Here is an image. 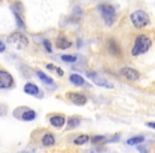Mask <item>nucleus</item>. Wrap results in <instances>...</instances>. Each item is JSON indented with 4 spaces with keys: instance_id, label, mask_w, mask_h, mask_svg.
<instances>
[{
    "instance_id": "obj_9",
    "label": "nucleus",
    "mask_w": 155,
    "mask_h": 153,
    "mask_svg": "<svg viewBox=\"0 0 155 153\" xmlns=\"http://www.w3.org/2000/svg\"><path fill=\"white\" fill-rule=\"evenodd\" d=\"M66 98L77 105H85L87 103L86 96H84L82 93H78V91H68L66 94Z\"/></svg>"
},
{
    "instance_id": "obj_27",
    "label": "nucleus",
    "mask_w": 155,
    "mask_h": 153,
    "mask_svg": "<svg viewBox=\"0 0 155 153\" xmlns=\"http://www.w3.org/2000/svg\"><path fill=\"white\" fill-rule=\"evenodd\" d=\"M46 68H47L48 70H55L56 67L54 66L53 64H47V65H46Z\"/></svg>"
},
{
    "instance_id": "obj_19",
    "label": "nucleus",
    "mask_w": 155,
    "mask_h": 153,
    "mask_svg": "<svg viewBox=\"0 0 155 153\" xmlns=\"http://www.w3.org/2000/svg\"><path fill=\"white\" fill-rule=\"evenodd\" d=\"M80 118L77 116H72V117H69L68 121H67V128L68 130H73L78 127V125H80Z\"/></svg>"
},
{
    "instance_id": "obj_14",
    "label": "nucleus",
    "mask_w": 155,
    "mask_h": 153,
    "mask_svg": "<svg viewBox=\"0 0 155 153\" xmlns=\"http://www.w3.org/2000/svg\"><path fill=\"white\" fill-rule=\"evenodd\" d=\"M41 141L44 147H52L55 144V136H54V134L47 132V133H45L41 136Z\"/></svg>"
},
{
    "instance_id": "obj_22",
    "label": "nucleus",
    "mask_w": 155,
    "mask_h": 153,
    "mask_svg": "<svg viewBox=\"0 0 155 153\" xmlns=\"http://www.w3.org/2000/svg\"><path fill=\"white\" fill-rule=\"evenodd\" d=\"M43 46H44V48H45L46 51H47L48 53H51V52H52V43L49 41V39H44V41H43Z\"/></svg>"
},
{
    "instance_id": "obj_11",
    "label": "nucleus",
    "mask_w": 155,
    "mask_h": 153,
    "mask_svg": "<svg viewBox=\"0 0 155 153\" xmlns=\"http://www.w3.org/2000/svg\"><path fill=\"white\" fill-rule=\"evenodd\" d=\"M54 45H55V47L58 48V49H60V50H66V49H68V48H70L71 46H72V43H71V42L69 41V39L67 38L66 36H64V35L60 34L55 38Z\"/></svg>"
},
{
    "instance_id": "obj_26",
    "label": "nucleus",
    "mask_w": 155,
    "mask_h": 153,
    "mask_svg": "<svg viewBox=\"0 0 155 153\" xmlns=\"http://www.w3.org/2000/svg\"><path fill=\"white\" fill-rule=\"evenodd\" d=\"M5 44L3 43L2 41H0V53H2V52L5 51Z\"/></svg>"
},
{
    "instance_id": "obj_1",
    "label": "nucleus",
    "mask_w": 155,
    "mask_h": 153,
    "mask_svg": "<svg viewBox=\"0 0 155 153\" xmlns=\"http://www.w3.org/2000/svg\"><path fill=\"white\" fill-rule=\"evenodd\" d=\"M151 47H152V39L147 34H139L136 36L135 41H134L131 54L133 56H139L148 52Z\"/></svg>"
},
{
    "instance_id": "obj_15",
    "label": "nucleus",
    "mask_w": 155,
    "mask_h": 153,
    "mask_svg": "<svg viewBox=\"0 0 155 153\" xmlns=\"http://www.w3.org/2000/svg\"><path fill=\"white\" fill-rule=\"evenodd\" d=\"M69 81L72 83L74 86H83L85 85V80L81 75H78V73H71L69 75Z\"/></svg>"
},
{
    "instance_id": "obj_10",
    "label": "nucleus",
    "mask_w": 155,
    "mask_h": 153,
    "mask_svg": "<svg viewBox=\"0 0 155 153\" xmlns=\"http://www.w3.org/2000/svg\"><path fill=\"white\" fill-rule=\"evenodd\" d=\"M106 47H107V51L110 52L113 56L119 58V56H121V54H122V49H121L120 45H119L118 42L115 41L114 38L108 39Z\"/></svg>"
},
{
    "instance_id": "obj_25",
    "label": "nucleus",
    "mask_w": 155,
    "mask_h": 153,
    "mask_svg": "<svg viewBox=\"0 0 155 153\" xmlns=\"http://www.w3.org/2000/svg\"><path fill=\"white\" fill-rule=\"evenodd\" d=\"M55 71H56V73H58V75H60V77H63V75H64V70H63V69L61 68V67H56Z\"/></svg>"
},
{
    "instance_id": "obj_21",
    "label": "nucleus",
    "mask_w": 155,
    "mask_h": 153,
    "mask_svg": "<svg viewBox=\"0 0 155 153\" xmlns=\"http://www.w3.org/2000/svg\"><path fill=\"white\" fill-rule=\"evenodd\" d=\"M61 60L63 61V62L65 63H75L78 60L77 55H72V54H63L62 56H61Z\"/></svg>"
},
{
    "instance_id": "obj_2",
    "label": "nucleus",
    "mask_w": 155,
    "mask_h": 153,
    "mask_svg": "<svg viewBox=\"0 0 155 153\" xmlns=\"http://www.w3.org/2000/svg\"><path fill=\"white\" fill-rule=\"evenodd\" d=\"M130 20L136 29H144L150 25V17L143 10H136L130 14Z\"/></svg>"
},
{
    "instance_id": "obj_16",
    "label": "nucleus",
    "mask_w": 155,
    "mask_h": 153,
    "mask_svg": "<svg viewBox=\"0 0 155 153\" xmlns=\"http://www.w3.org/2000/svg\"><path fill=\"white\" fill-rule=\"evenodd\" d=\"M36 75H37V77H38L39 80H41L43 83H45V84H47V85H53L54 84L53 79H52L51 77H49L48 75H46L45 72H43V71L37 70Z\"/></svg>"
},
{
    "instance_id": "obj_13",
    "label": "nucleus",
    "mask_w": 155,
    "mask_h": 153,
    "mask_svg": "<svg viewBox=\"0 0 155 153\" xmlns=\"http://www.w3.org/2000/svg\"><path fill=\"white\" fill-rule=\"evenodd\" d=\"M24 91L27 95L34 96V97H37L41 94L39 87L36 84H34V83H26L24 86Z\"/></svg>"
},
{
    "instance_id": "obj_24",
    "label": "nucleus",
    "mask_w": 155,
    "mask_h": 153,
    "mask_svg": "<svg viewBox=\"0 0 155 153\" xmlns=\"http://www.w3.org/2000/svg\"><path fill=\"white\" fill-rule=\"evenodd\" d=\"M137 150L139 151V153H149L148 149L146 148V146H141V145H138Z\"/></svg>"
},
{
    "instance_id": "obj_29",
    "label": "nucleus",
    "mask_w": 155,
    "mask_h": 153,
    "mask_svg": "<svg viewBox=\"0 0 155 153\" xmlns=\"http://www.w3.org/2000/svg\"><path fill=\"white\" fill-rule=\"evenodd\" d=\"M0 115H1V108H0Z\"/></svg>"
},
{
    "instance_id": "obj_4",
    "label": "nucleus",
    "mask_w": 155,
    "mask_h": 153,
    "mask_svg": "<svg viewBox=\"0 0 155 153\" xmlns=\"http://www.w3.org/2000/svg\"><path fill=\"white\" fill-rule=\"evenodd\" d=\"M98 10L101 13V16L103 18L104 22L110 27L114 24L115 19H116V9L110 3H101L98 7Z\"/></svg>"
},
{
    "instance_id": "obj_12",
    "label": "nucleus",
    "mask_w": 155,
    "mask_h": 153,
    "mask_svg": "<svg viewBox=\"0 0 155 153\" xmlns=\"http://www.w3.org/2000/svg\"><path fill=\"white\" fill-rule=\"evenodd\" d=\"M49 122L52 127L56 128V129H61V128L64 127L65 123H66V117L61 114L52 115L49 118Z\"/></svg>"
},
{
    "instance_id": "obj_23",
    "label": "nucleus",
    "mask_w": 155,
    "mask_h": 153,
    "mask_svg": "<svg viewBox=\"0 0 155 153\" xmlns=\"http://www.w3.org/2000/svg\"><path fill=\"white\" fill-rule=\"evenodd\" d=\"M104 139H105V136H103V135H96V136H93L91 140V142H93L94 145H96V144H99V142L103 141Z\"/></svg>"
},
{
    "instance_id": "obj_17",
    "label": "nucleus",
    "mask_w": 155,
    "mask_h": 153,
    "mask_svg": "<svg viewBox=\"0 0 155 153\" xmlns=\"http://www.w3.org/2000/svg\"><path fill=\"white\" fill-rule=\"evenodd\" d=\"M89 140H91V136L89 135H87V134H80V135H78L74 138L73 144L77 145V146H83L86 142H88Z\"/></svg>"
},
{
    "instance_id": "obj_8",
    "label": "nucleus",
    "mask_w": 155,
    "mask_h": 153,
    "mask_svg": "<svg viewBox=\"0 0 155 153\" xmlns=\"http://www.w3.org/2000/svg\"><path fill=\"white\" fill-rule=\"evenodd\" d=\"M120 75H122L125 80L131 81V82H135V81H137L138 79L140 78L139 71L132 68V67H127V66L120 69Z\"/></svg>"
},
{
    "instance_id": "obj_7",
    "label": "nucleus",
    "mask_w": 155,
    "mask_h": 153,
    "mask_svg": "<svg viewBox=\"0 0 155 153\" xmlns=\"http://www.w3.org/2000/svg\"><path fill=\"white\" fill-rule=\"evenodd\" d=\"M14 83V78L12 73H10L8 70H5V68H0V89H9L11 87H13Z\"/></svg>"
},
{
    "instance_id": "obj_3",
    "label": "nucleus",
    "mask_w": 155,
    "mask_h": 153,
    "mask_svg": "<svg viewBox=\"0 0 155 153\" xmlns=\"http://www.w3.org/2000/svg\"><path fill=\"white\" fill-rule=\"evenodd\" d=\"M7 42L12 46L14 47L15 49L17 50H24L28 47L29 45V39L24 33L21 32H13L8 36V39Z\"/></svg>"
},
{
    "instance_id": "obj_5",
    "label": "nucleus",
    "mask_w": 155,
    "mask_h": 153,
    "mask_svg": "<svg viewBox=\"0 0 155 153\" xmlns=\"http://www.w3.org/2000/svg\"><path fill=\"white\" fill-rule=\"evenodd\" d=\"M86 77L89 79V80L93 81L94 84L98 85L100 87H104V88H114V85L107 80L104 77H102L101 75L97 72V71H93V70H88L86 71Z\"/></svg>"
},
{
    "instance_id": "obj_6",
    "label": "nucleus",
    "mask_w": 155,
    "mask_h": 153,
    "mask_svg": "<svg viewBox=\"0 0 155 153\" xmlns=\"http://www.w3.org/2000/svg\"><path fill=\"white\" fill-rule=\"evenodd\" d=\"M17 113H18V115H15V117L18 119H20V120L33 121L35 118H36V112L30 108L20 106V108H16V110L14 111V114H17Z\"/></svg>"
},
{
    "instance_id": "obj_18",
    "label": "nucleus",
    "mask_w": 155,
    "mask_h": 153,
    "mask_svg": "<svg viewBox=\"0 0 155 153\" xmlns=\"http://www.w3.org/2000/svg\"><path fill=\"white\" fill-rule=\"evenodd\" d=\"M144 140H146L144 136L136 135V136H133V137L129 138V139L127 140V144L129 145V146H138V145L142 144Z\"/></svg>"
},
{
    "instance_id": "obj_28",
    "label": "nucleus",
    "mask_w": 155,
    "mask_h": 153,
    "mask_svg": "<svg viewBox=\"0 0 155 153\" xmlns=\"http://www.w3.org/2000/svg\"><path fill=\"white\" fill-rule=\"evenodd\" d=\"M147 125H148L149 128H151V129L155 130V122H152V121H150V122H147Z\"/></svg>"
},
{
    "instance_id": "obj_20",
    "label": "nucleus",
    "mask_w": 155,
    "mask_h": 153,
    "mask_svg": "<svg viewBox=\"0 0 155 153\" xmlns=\"http://www.w3.org/2000/svg\"><path fill=\"white\" fill-rule=\"evenodd\" d=\"M12 12H13L14 16H15V20H16V25H17V27L19 29H25L26 28V24H25L24 19H22L21 15H20L19 12L15 11V10L12 9Z\"/></svg>"
}]
</instances>
